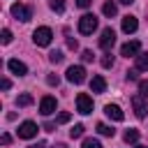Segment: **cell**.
<instances>
[{
  "label": "cell",
  "instance_id": "14",
  "mask_svg": "<svg viewBox=\"0 0 148 148\" xmlns=\"http://www.w3.org/2000/svg\"><path fill=\"white\" fill-rule=\"evenodd\" d=\"M90 90L92 92H104L106 90V81H104V76H92V81H90Z\"/></svg>",
  "mask_w": 148,
  "mask_h": 148
},
{
  "label": "cell",
  "instance_id": "22",
  "mask_svg": "<svg viewBox=\"0 0 148 148\" xmlns=\"http://www.w3.org/2000/svg\"><path fill=\"white\" fill-rule=\"evenodd\" d=\"M83 130H86L83 125H74V127L69 130V136H72V139H79V136H83Z\"/></svg>",
  "mask_w": 148,
  "mask_h": 148
},
{
  "label": "cell",
  "instance_id": "15",
  "mask_svg": "<svg viewBox=\"0 0 148 148\" xmlns=\"http://www.w3.org/2000/svg\"><path fill=\"white\" fill-rule=\"evenodd\" d=\"M134 65H136L139 72H148V53H139L134 58Z\"/></svg>",
  "mask_w": 148,
  "mask_h": 148
},
{
  "label": "cell",
  "instance_id": "21",
  "mask_svg": "<svg viewBox=\"0 0 148 148\" xmlns=\"http://www.w3.org/2000/svg\"><path fill=\"white\" fill-rule=\"evenodd\" d=\"M62 58H65V56H62V51H51V53H49V60H51L53 65L62 62Z\"/></svg>",
  "mask_w": 148,
  "mask_h": 148
},
{
  "label": "cell",
  "instance_id": "24",
  "mask_svg": "<svg viewBox=\"0 0 148 148\" xmlns=\"http://www.w3.org/2000/svg\"><path fill=\"white\" fill-rule=\"evenodd\" d=\"M81 148H102V143H99V141H97V139H86V141H83V146H81Z\"/></svg>",
  "mask_w": 148,
  "mask_h": 148
},
{
  "label": "cell",
  "instance_id": "16",
  "mask_svg": "<svg viewBox=\"0 0 148 148\" xmlns=\"http://www.w3.org/2000/svg\"><path fill=\"white\" fill-rule=\"evenodd\" d=\"M102 12H104V16H109V18H111V16H116V14H118V5L109 0V2H104V7H102Z\"/></svg>",
  "mask_w": 148,
  "mask_h": 148
},
{
  "label": "cell",
  "instance_id": "37",
  "mask_svg": "<svg viewBox=\"0 0 148 148\" xmlns=\"http://www.w3.org/2000/svg\"><path fill=\"white\" fill-rule=\"evenodd\" d=\"M118 2H120V5H132L134 0H118Z\"/></svg>",
  "mask_w": 148,
  "mask_h": 148
},
{
  "label": "cell",
  "instance_id": "32",
  "mask_svg": "<svg viewBox=\"0 0 148 148\" xmlns=\"http://www.w3.org/2000/svg\"><path fill=\"white\" fill-rule=\"evenodd\" d=\"M9 86H12L9 79H2V81H0V88H2V90H9Z\"/></svg>",
  "mask_w": 148,
  "mask_h": 148
},
{
  "label": "cell",
  "instance_id": "38",
  "mask_svg": "<svg viewBox=\"0 0 148 148\" xmlns=\"http://www.w3.org/2000/svg\"><path fill=\"white\" fill-rule=\"evenodd\" d=\"M56 148H67V146H65V143H58V146H56Z\"/></svg>",
  "mask_w": 148,
  "mask_h": 148
},
{
  "label": "cell",
  "instance_id": "35",
  "mask_svg": "<svg viewBox=\"0 0 148 148\" xmlns=\"http://www.w3.org/2000/svg\"><path fill=\"white\" fill-rule=\"evenodd\" d=\"M0 141H2V146H9V141H12V136H9V134H2V139H0Z\"/></svg>",
  "mask_w": 148,
  "mask_h": 148
},
{
  "label": "cell",
  "instance_id": "30",
  "mask_svg": "<svg viewBox=\"0 0 148 148\" xmlns=\"http://www.w3.org/2000/svg\"><path fill=\"white\" fill-rule=\"evenodd\" d=\"M92 5V0H76V7H81V9H88Z\"/></svg>",
  "mask_w": 148,
  "mask_h": 148
},
{
  "label": "cell",
  "instance_id": "20",
  "mask_svg": "<svg viewBox=\"0 0 148 148\" xmlns=\"http://www.w3.org/2000/svg\"><path fill=\"white\" fill-rule=\"evenodd\" d=\"M97 132H99L102 136H113V134H116V130H113V127H109V125H104V123H99V125H97Z\"/></svg>",
  "mask_w": 148,
  "mask_h": 148
},
{
  "label": "cell",
  "instance_id": "6",
  "mask_svg": "<svg viewBox=\"0 0 148 148\" xmlns=\"http://www.w3.org/2000/svg\"><path fill=\"white\" fill-rule=\"evenodd\" d=\"M37 123H32V120H23L21 125H18V139H32V136H37Z\"/></svg>",
  "mask_w": 148,
  "mask_h": 148
},
{
  "label": "cell",
  "instance_id": "4",
  "mask_svg": "<svg viewBox=\"0 0 148 148\" xmlns=\"http://www.w3.org/2000/svg\"><path fill=\"white\" fill-rule=\"evenodd\" d=\"M132 109H134V113H136V118H146L148 116V102H146V97L143 95H132Z\"/></svg>",
  "mask_w": 148,
  "mask_h": 148
},
{
  "label": "cell",
  "instance_id": "10",
  "mask_svg": "<svg viewBox=\"0 0 148 148\" xmlns=\"http://www.w3.org/2000/svg\"><path fill=\"white\" fill-rule=\"evenodd\" d=\"M67 81H69V83H83V81H86V69H83L81 65H72V67L67 69Z\"/></svg>",
  "mask_w": 148,
  "mask_h": 148
},
{
  "label": "cell",
  "instance_id": "39",
  "mask_svg": "<svg viewBox=\"0 0 148 148\" xmlns=\"http://www.w3.org/2000/svg\"><path fill=\"white\" fill-rule=\"evenodd\" d=\"M136 148H148V146H136Z\"/></svg>",
  "mask_w": 148,
  "mask_h": 148
},
{
  "label": "cell",
  "instance_id": "27",
  "mask_svg": "<svg viewBox=\"0 0 148 148\" xmlns=\"http://www.w3.org/2000/svg\"><path fill=\"white\" fill-rule=\"evenodd\" d=\"M0 39H2V44H9V42H12V30H7V28H5V30H2V37H0Z\"/></svg>",
  "mask_w": 148,
  "mask_h": 148
},
{
  "label": "cell",
  "instance_id": "33",
  "mask_svg": "<svg viewBox=\"0 0 148 148\" xmlns=\"http://www.w3.org/2000/svg\"><path fill=\"white\" fill-rule=\"evenodd\" d=\"M67 46H69V49H76L79 44H76V39H74V37H67Z\"/></svg>",
  "mask_w": 148,
  "mask_h": 148
},
{
  "label": "cell",
  "instance_id": "18",
  "mask_svg": "<svg viewBox=\"0 0 148 148\" xmlns=\"http://www.w3.org/2000/svg\"><path fill=\"white\" fill-rule=\"evenodd\" d=\"M123 139H125V143H136L139 141V130H127Z\"/></svg>",
  "mask_w": 148,
  "mask_h": 148
},
{
  "label": "cell",
  "instance_id": "29",
  "mask_svg": "<svg viewBox=\"0 0 148 148\" xmlns=\"http://www.w3.org/2000/svg\"><path fill=\"white\" fill-rule=\"evenodd\" d=\"M136 72H139V69H127V81H136V79H139Z\"/></svg>",
  "mask_w": 148,
  "mask_h": 148
},
{
  "label": "cell",
  "instance_id": "28",
  "mask_svg": "<svg viewBox=\"0 0 148 148\" xmlns=\"http://www.w3.org/2000/svg\"><path fill=\"white\" fill-rule=\"evenodd\" d=\"M46 83H49V86H58V83H60V79H58L56 74H49V76H46Z\"/></svg>",
  "mask_w": 148,
  "mask_h": 148
},
{
  "label": "cell",
  "instance_id": "13",
  "mask_svg": "<svg viewBox=\"0 0 148 148\" xmlns=\"http://www.w3.org/2000/svg\"><path fill=\"white\" fill-rule=\"evenodd\" d=\"M136 28H139V21H136V16H132V14L123 16V32L132 35V32H136Z\"/></svg>",
  "mask_w": 148,
  "mask_h": 148
},
{
  "label": "cell",
  "instance_id": "1",
  "mask_svg": "<svg viewBox=\"0 0 148 148\" xmlns=\"http://www.w3.org/2000/svg\"><path fill=\"white\" fill-rule=\"evenodd\" d=\"M51 39H53V30H51L49 25H39V28L32 32V42H35L37 46H49Z\"/></svg>",
  "mask_w": 148,
  "mask_h": 148
},
{
  "label": "cell",
  "instance_id": "11",
  "mask_svg": "<svg viewBox=\"0 0 148 148\" xmlns=\"http://www.w3.org/2000/svg\"><path fill=\"white\" fill-rule=\"evenodd\" d=\"M7 69H9L12 74H16V76H25V74H28V65L21 62V60H16V58H12V60L7 62Z\"/></svg>",
  "mask_w": 148,
  "mask_h": 148
},
{
  "label": "cell",
  "instance_id": "23",
  "mask_svg": "<svg viewBox=\"0 0 148 148\" xmlns=\"http://www.w3.org/2000/svg\"><path fill=\"white\" fill-rule=\"evenodd\" d=\"M102 67H104V69H109V67H113V56H111V53H106V56H102Z\"/></svg>",
  "mask_w": 148,
  "mask_h": 148
},
{
  "label": "cell",
  "instance_id": "7",
  "mask_svg": "<svg viewBox=\"0 0 148 148\" xmlns=\"http://www.w3.org/2000/svg\"><path fill=\"white\" fill-rule=\"evenodd\" d=\"M56 109H58V102H56L53 95H44V97L39 99V111H42V116H51V113H56Z\"/></svg>",
  "mask_w": 148,
  "mask_h": 148
},
{
  "label": "cell",
  "instance_id": "17",
  "mask_svg": "<svg viewBox=\"0 0 148 148\" xmlns=\"http://www.w3.org/2000/svg\"><path fill=\"white\" fill-rule=\"evenodd\" d=\"M30 104H32V95L23 92V95H18V97H16V106H30Z\"/></svg>",
  "mask_w": 148,
  "mask_h": 148
},
{
  "label": "cell",
  "instance_id": "2",
  "mask_svg": "<svg viewBox=\"0 0 148 148\" xmlns=\"http://www.w3.org/2000/svg\"><path fill=\"white\" fill-rule=\"evenodd\" d=\"M97 30V16L95 14H83L79 18V32L81 35H92Z\"/></svg>",
  "mask_w": 148,
  "mask_h": 148
},
{
  "label": "cell",
  "instance_id": "34",
  "mask_svg": "<svg viewBox=\"0 0 148 148\" xmlns=\"http://www.w3.org/2000/svg\"><path fill=\"white\" fill-rule=\"evenodd\" d=\"M28 148H49V146H46V143H44V141H37V143H30V146H28Z\"/></svg>",
  "mask_w": 148,
  "mask_h": 148
},
{
  "label": "cell",
  "instance_id": "9",
  "mask_svg": "<svg viewBox=\"0 0 148 148\" xmlns=\"http://www.w3.org/2000/svg\"><path fill=\"white\" fill-rule=\"evenodd\" d=\"M139 53H141V44H139L136 39L125 42V44L120 46V56H125V58H136Z\"/></svg>",
  "mask_w": 148,
  "mask_h": 148
},
{
  "label": "cell",
  "instance_id": "3",
  "mask_svg": "<svg viewBox=\"0 0 148 148\" xmlns=\"http://www.w3.org/2000/svg\"><path fill=\"white\" fill-rule=\"evenodd\" d=\"M9 12H12V16H14L16 21H23V23L32 18V7H28V5H21V2H14Z\"/></svg>",
  "mask_w": 148,
  "mask_h": 148
},
{
  "label": "cell",
  "instance_id": "36",
  "mask_svg": "<svg viewBox=\"0 0 148 148\" xmlns=\"http://www.w3.org/2000/svg\"><path fill=\"white\" fill-rule=\"evenodd\" d=\"M44 130H46V132H53V130H56V125H53V123H46V125H44Z\"/></svg>",
  "mask_w": 148,
  "mask_h": 148
},
{
  "label": "cell",
  "instance_id": "25",
  "mask_svg": "<svg viewBox=\"0 0 148 148\" xmlns=\"http://www.w3.org/2000/svg\"><path fill=\"white\" fill-rule=\"evenodd\" d=\"M139 95H143L148 99V81H139Z\"/></svg>",
  "mask_w": 148,
  "mask_h": 148
},
{
  "label": "cell",
  "instance_id": "19",
  "mask_svg": "<svg viewBox=\"0 0 148 148\" xmlns=\"http://www.w3.org/2000/svg\"><path fill=\"white\" fill-rule=\"evenodd\" d=\"M49 7H51L56 14H62V12H65V0H49Z\"/></svg>",
  "mask_w": 148,
  "mask_h": 148
},
{
  "label": "cell",
  "instance_id": "31",
  "mask_svg": "<svg viewBox=\"0 0 148 148\" xmlns=\"http://www.w3.org/2000/svg\"><path fill=\"white\" fill-rule=\"evenodd\" d=\"M81 58H83V62H90V60H92V51H83Z\"/></svg>",
  "mask_w": 148,
  "mask_h": 148
},
{
  "label": "cell",
  "instance_id": "26",
  "mask_svg": "<svg viewBox=\"0 0 148 148\" xmlns=\"http://www.w3.org/2000/svg\"><path fill=\"white\" fill-rule=\"evenodd\" d=\"M69 118H72V113H67V111H62V113H58V118H56V120H58V123L62 125V123H69Z\"/></svg>",
  "mask_w": 148,
  "mask_h": 148
},
{
  "label": "cell",
  "instance_id": "12",
  "mask_svg": "<svg viewBox=\"0 0 148 148\" xmlns=\"http://www.w3.org/2000/svg\"><path fill=\"white\" fill-rule=\"evenodd\" d=\"M104 113H106L111 120H116V123L125 120V113H123V109H120L118 104H106V106H104Z\"/></svg>",
  "mask_w": 148,
  "mask_h": 148
},
{
  "label": "cell",
  "instance_id": "8",
  "mask_svg": "<svg viewBox=\"0 0 148 148\" xmlns=\"http://www.w3.org/2000/svg\"><path fill=\"white\" fill-rule=\"evenodd\" d=\"M113 44H116V32H113V28H104V30H102V37H99V46L109 53V51L113 49Z\"/></svg>",
  "mask_w": 148,
  "mask_h": 148
},
{
  "label": "cell",
  "instance_id": "5",
  "mask_svg": "<svg viewBox=\"0 0 148 148\" xmlns=\"http://www.w3.org/2000/svg\"><path fill=\"white\" fill-rule=\"evenodd\" d=\"M76 111L83 113V116L92 113V97L86 95V92H79V95H76Z\"/></svg>",
  "mask_w": 148,
  "mask_h": 148
}]
</instances>
